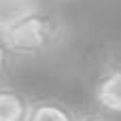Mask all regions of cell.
Returning <instances> with one entry per match:
<instances>
[{"mask_svg": "<svg viewBox=\"0 0 121 121\" xmlns=\"http://www.w3.org/2000/svg\"><path fill=\"white\" fill-rule=\"evenodd\" d=\"M15 62H17V55L9 49V45H6L4 38L0 36V83H4V81L11 77Z\"/></svg>", "mask_w": 121, "mask_h": 121, "instance_id": "5", "label": "cell"}, {"mask_svg": "<svg viewBox=\"0 0 121 121\" xmlns=\"http://www.w3.org/2000/svg\"><path fill=\"white\" fill-rule=\"evenodd\" d=\"M64 2H66V0H64Z\"/></svg>", "mask_w": 121, "mask_h": 121, "instance_id": "7", "label": "cell"}, {"mask_svg": "<svg viewBox=\"0 0 121 121\" xmlns=\"http://www.w3.org/2000/svg\"><path fill=\"white\" fill-rule=\"evenodd\" d=\"M77 121H111V117H106L104 113H100L96 108V111H85V113L77 115Z\"/></svg>", "mask_w": 121, "mask_h": 121, "instance_id": "6", "label": "cell"}, {"mask_svg": "<svg viewBox=\"0 0 121 121\" xmlns=\"http://www.w3.org/2000/svg\"><path fill=\"white\" fill-rule=\"evenodd\" d=\"M91 98L106 117H121V49H111L100 60Z\"/></svg>", "mask_w": 121, "mask_h": 121, "instance_id": "2", "label": "cell"}, {"mask_svg": "<svg viewBox=\"0 0 121 121\" xmlns=\"http://www.w3.org/2000/svg\"><path fill=\"white\" fill-rule=\"evenodd\" d=\"M0 36L17 60H43L55 55L68 43L70 28L51 6L30 2L0 26Z\"/></svg>", "mask_w": 121, "mask_h": 121, "instance_id": "1", "label": "cell"}, {"mask_svg": "<svg viewBox=\"0 0 121 121\" xmlns=\"http://www.w3.org/2000/svg\"><path fill=\"white\" fill-rule=\"evenodd\" d=\"M32 100L23 89L0 83V121H26Z\"/></svg>", "mask_w": 121, "mask_h": 121, "instance_id": "3", "label": "cell"}, {"mask_svg": "<svg viewBox=\"0 0 121 121\" xmlns=\"http://www.w3.org/2000/svg\"><path fill=\"white\" fill-rule=\"evenodd\" d=\"M26 121H77V113L57 98H34Z\"/></svg>", "mask_w": 121, "mask_h": 121, "instance_id": "4", "label": "cell"}]
</instances>
